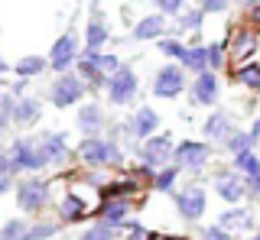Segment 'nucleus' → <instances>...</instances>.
<instances>
[{"label":"nucleus","mask_w":260,"mask_h":240,"mask_svg":"<svg viewBox=\"0 0 260 240\" xmlns=\"http://www.w3.org/2000/svg\"><path fill=\"white\" fill-rule=\"evenodd\" d=\"M39 146H43V153H46L49 163L65 156V137H62V133H46V137L39 140Z\"/></svg>","instance_id":"27"},{"label":"nucleus","mask_w":260,"mask_h":240,"mask_svg":"<svg viewBox=\"0 0 260 240\" xmlns=\"http://www.w3.org/2000/svg\"><path fill=\"white\" fill-rule=\"evenodd\" d=\"M13 120H20V124H36V120H39V101H36V98H23V101H16V107H13Z\"/></svg>","instance_id":"26"},{"label":"nucleus","mask_w":260,"mask_h":240,"mask_svg":"<svg viewBox=\"0 0 260 240\" xmlns=\"http://www.w3.org/2000/svg\"><path fill=\"white\" fill-rule=\"evenodd\" d=\"M202 130H205V137H208V140L224 143L234 130H238V127H234V120L228 117V114H211V117L205 120V127H202Z\"/></svg>","instance_id":"21"},{"label":"nucleus","mask_w":260,"mask_h":240,"mask_svg":"<svg viewBox=\"0 0 260 240\" xmlns=\"http://www.w3.org/2000/svg\"><path fill=\"white\" fill-rule=\"evenodd\" d=\"M173 153H176V149H173V143H169V137H150V140L140 146V156H143V163L150 166V169H153V166L169 163V159H173Z\"/></svg>","instance_id":"11"},{"label":"nucleus","mask_w":260,"mask_h":240,"mask_svg":"<svg viewBox=\"0 0 260 240\" xmlns=\"http://www.w3.org/2000/svg\"><path fill=\"white\" fill-rule=\"evenodd\" d=\"M202 20H205V10H185L179 17V29H199Z\"/></svg>","instance_id":"33"},{"label":"nucleus","mask_w":260,"mask_h":240,"mask_svg":"<svg viewBox=\"0 0 260 240\" xmlns=\"http://www.w3.org/2000/svg\"><path fill=\"white\" fill-rule=\"evenodd\" d=\"M218 227H224V230H250L254 227V211H250V208H228L221 218H218Z\"/></svg>","instance_id":"19"},{"label":"nucleus","mask_w":260,"mask_h":240,"mask_svg":"<svg viewBox=\"0 0 260 240\" xmlns=\"http://www.w3.org/2000/svg\"><path fill=\"white\" fill-rule=\"evenodd\" d=\"M173 159L179 166H182L185 172H202L208 166V159H211V146H205V143H192V140H185L182 146H176V153Z\"/></svg>","instance_id":"7"},{"label":"nucleus","mask_w":260,"mask_h":240,"mask_svg":"<svg viewBox=\"0 0 260 240\" xmlns=\"http://www.w3.org/2000/svg\"><path fill=\"white\" fill-rule=\"evenodd\" d=\"M127 227H130V234H127V240H153V237L146 234V230H143V227H140V224H137V221H130Z\"/></svg>","instance_id":"39"},{"label":"nucleus","mask_w":260,"mask_h":240,"mask_svg":"<svg viewBox=\"0 0 260 240\" xmlns=\"http://www.w3.org/2000/svg\"><path fill=\"white\" fill-rule=\"evenodd\" d=\"M108 36H111V33H108V26H104V20L94 17L91 23H88V43H85V46H88L91 52H101V46L108 43Z\"/></svg>","instance_id":"25"},{"label":"nucleus","mask_w":260,"mask_h":240,"mask_svg":"<svg viewBox=\"0 0 260 240\" xmlns=\"http://www.w3.org/2000/svg\"><path fill=\"white\" fill-rule=\"evenodd\" d=\"M162 33H166V20L156 17V13H153V17H143L134 26V39H140V43H146V39H156Z\"/></svg>","instance_id":"22"},{"label":"nucleus","mask_w":260,"mask_h":240,"mask_svg":"<svg viewBox=\"0 0 260 240\" xmlns=\"http://www.w3.org/2000/svg\"><path fill=\"white\" fill-rule=\"evenodd\" d=\"M4 68H7V65H4V59H0V71H4Z\"/></svg>","instance_id":"45"},{"label":"nucleus","mask_w":260,"mask_h":240,"mask_svg":"<svg viewBox=\"0 0 260 240\" xmlns=\"http://www.w3.org/2000/svg\"><path fill=\"white\" fill-rule=\"evenodd\" d=\"M43 68H46V59H43V55H26V59L16 62V71H20V75H39Z\"/></svg>","instance_id":"30"},{"label":"nucleus","mask_w":260,"mask_h":240,"mask_svg":"<svg viewBox=\"0 0 260 240\" xmlns=\"http://www.w3.org/2000/svg\"><path fill=\"white\" fill-rule=\"evenodd\" d=\"M176 175H179L176 166H169V169H159L156 175H153V188H156V191H169V188L176 185Z\"/></svg>","instance_id":"29"},{"label":"nucleus","mask_w":260,"mask_h":240,"mask_svg":"<svg viewBox=\"0 0 260 240\" xmlns=\"http://www.w3.org/2000/svg\"><path fill=\"white\" fill-rule=\"evenodd\" d=\"M202 240H234V237H231V230H224V227H218V224H215V227L202 230Z\"/></svg>","instance_id":"36"},{"label":"nucleus","mask_w":260,"mask_h":240,"mask_svg":"<svg viewBox=\"0 0 260 240\" xmlns=\"http://www.w3.org/2000/svg\"><path fill=\"white\" fill-rule=\"evenodd\" d=\"M205 52H208V71L224 68V62H228V46L224 43H208Z\"/></svg>","instance_id":"28"},{"label":"nucleus","mask_w":260,"mask_h":240,"mask_svg":"<svg viewBox=\"0 0 260 240\" xmlns=\"http://www.w3.org/2000/svg\"><path fill=\"white\" fill-rule=\"evenodd\" d=\"M91 202L88 198H81L78 191H69V195H62L59 198V214H62V221H69V224H75V221H85L88 214H91Z\"/></svg>","instance_id":"12"},{"label":"nucleus","mask_w":260,"mask_h":240,"mask_svg":"<svg viewBox=\"0 0 260 240\" xmlns=\"http://www.w3.org/2000/svg\"><path fill=\"white\" fill-rule=\"evenodd\" d=\"M244 4H247V7H260V0H244Z\"/></svg>","instance_id":"44"},{"label":"nucleus","mask_w":260,"mask_h":240,"mask_svg":"<svg viewBox=\"0 0 260 240\" xmlns=\"http://www.w3.org/2000/svg\"><path fill=\"white\" fill-rule=\"evenodd\" d=\"M215 188H218V195H221L228 205H241L244 198H250V188H247V182H244V175L234 172V169L218 172L215 175Z\"/></svg>","instance_id":"5"},{"label":"nucleus","mask_w":260,"mask_h":240,"mask_svg":"<svg viewBox=\"0 0 260 240\" xmlns=\"http://www.w3.org/2000/svg\"><path fill=\"white\" fill-rule=\"evenodd\" d=\"M75 55H78V43H75V36H72V33H65L62 39H55V43H52V55H49V65L65 75V68H69L72 62H75Z\"/></svg>","instance_id":"10"},{"label":"nucleus","mask_w":260,"mask_h":240,"mask_svg":"<svg viewBox=\"0 0 260 240\" xmlns=\"http://www.w3.org/2000/svg\"><path fill=\"white\" fill-rule=\"evenodd\" d=\"M254 146H257V143H254V137H250V130H247V133H244V130H234L231 137L224 140V149H228V153H231V156L250 153V149H254Z\"/></svg>","instance_id":"24"},{"label":"nucleus","mask_w":260,"mask_h":240,"mask_svg":"<svg viewBox=\"0 0 260 240\" xmlns=\"http://www.w3.org/2000/svg\"><path fill=\"white\" fill-rule=\"evenodd\" d=\"M257 49H260V29L238 26L231 33V43H228V59H231L234 65H244V62H250V55Z\"/></svg>","instance_id":"1"},{"label":"nucleus","mask_w":260,"mask_h":240,"mask_svg":"<svg viewBox=\"0 0 260 240\" xmlns=\"http://www.w3.org/2000/svg\"><path fill=\"white\" fill-rule=\"evenodd\" d=\"M231 82L247 88V91H260V62H244V65H234L231 68Z\"/></svg>","instance_id":"20"},{"label":"nucleus","mask_w":260,"mask_h":240,"mask_svg":"<svg viewBox=\"0 0 260 240\" xmlns=\"http://www.w3.org/2000/svg\"><path fill=\"white\" fill-rule=\"evenodd\" d=\"M85 94V82H81L78 75H59L49 88V98H52L55 107H72V104H78V98Z\"/></svg>","instance_id":"4"},{"label":"nucleus","mask_w":260,"mask_h":240,"mask_svg":"<svg viewBox=\"0 0 260 240\" xmlns=\"http://www.w3.org/2000/svg\"><path fill=\"white\" fill-rule=\"evenodd\" d=\"M75 127H78L81 133H85L88 140L98 137V133H101V127H104V110L98 107V104H85V107H78Z\"/></svg>","instance_id":"16"},{"label":"nucleus","mask_w":260,"mask_h":240,"mask_svg":"<svg viewBox=\"0 0 260 240\" xmlns=\"http://www.w3.org/2000/svg\"><path fill=\"white\" fill-rule=\"evenodd\" d=\"M205 205H208V195L199 185H189V188H182L176 195V208H179V214H182L185 221H199L202 214H205Z\"/></svg>","instance_id":"9"},{"label":"nucleus","mask_w":260,"mask_h":240,"mask_svg":"<svg viewBox=\"0 0 260 240\" xmlns=\"http://www.w3.org/2000/svg\"><path fill=\"white\" fill-rule=\"evenodd\" d=\"M153 4H156L162 13H182V4H185V0H153Z\"/></svg>","instance_id":"38"},{"label":"nucleus","mask_w":260,"mask_h":240,"mask_svg":"<svg viewBox=\"0 0 260 240\" xmlns=\"http://www.w3.org/2000/svg\"><path fill=\"white\" fill-rule=\"evenodd\" d=\"M55 230H59V224L46 221V224H39V227H29V240H46V237H52Z\"/></svg>","instance_id":"34"},{"label":"nucleus","mask_w":260,"mask_h":240,"mask_svg":"<svg viewBox=\"0 0 260 240\" xmlns=\"http://www.w3.org/2000/svg\"><path fill=\"white\" fill-rule=\"evenodd\" d=\"M46 163H49V159H46V153H43L39 143H32V140H16L13 143V149H10V166H13V169L36 172V169H43Z\"/></svg>","instance_id":"3"},{"label":"nucleus","mask_w":260,"mask_h":240,"mask_svg":"<svg viewBox=\"0 0 260 240\" xmlns=\"http://www.w3.org/2000/svg\"><path fill=\"white\" fill-rule=\"evenodd\" d=\"M13 110V104H10V98H0V130H4V124H7V114Z\"/></svg>","instance_id":"40"},{"label":"nucleus","mask_w":260,"mask_h":240,"mask_svg":"<svg viewBox=\"0 0 260 240\" xmlns=\"http://www.w3.org/2000/svg\"><path fill=\"white\" fill-rule=\"evenodd\" d=\"M185 49H189V46H182L179 39H162V43H159V52H162V55H169V59H176V62H182Z\"/></svg>","instance_id":"32"},{"label":"nucleus","mask_w":260,"mask_h":240,"mask_svg":"<svg viewBox=\"0 0 260 240\" xmlns=\"http://www.w3.org/2000/svg\"><path fill=\"white\" fill-rule=\"evenodd\" d=\"M247 26L260 29V7H247Z\"/></svg>","instance_id":"41"},{"label":"nucleus","mask_w":260,"mask_h":240,"mask_svg":"<svg viewBox=\"0 0 260 240\" xmlns=\"http://www.w3.org/2000/svg\"><path fill=\"white\" fill-rule=\"evenodd\" d=\"M137 98V75L130 68L120 65L114 75L108 78V101L111 104H130Z\"/></svg>","instance_id":"6"},{"label":"nucleus","mask_w":260,"mask_h":240,"mask_svg":"<svg viewBox=\"0 0 260 240\" xmlns=\"http://www.w3.org/2000/svg\"><path fill=\"white\" fill-rule=\"evenodd\" d=\"M192 101L195 104H215L218 101V75H215V71H202V75H195Z\"/></svg>","instance_id":"17"},{"label":"nucleus","mask_w":260,"mask_h":240,"mask_svg":"<svg viewBox=\"0 0 260 240\" xmlns=\"http://www.w3.org/2000/svg\"><path fill=\"white\" fill-rule=\"evenodd\" d=\"M156 124H159V114L153 107H140L134 117L127 120V127L124 130L130 133V137H143V140H150L153 137V130H156Z\"/></svg>","instance_id":"15"},{"label":"nucleus","mask_w":260,"mask_h":240,"mask_svg":"<svg viewBox=\"0 0 260 240\" xmlns=\"http://www.w3.org/2000/svg\"><path fill=\"white\" fill-rule=\"evenodd\" d=\"M234 172L244 175V182H247L250 195H260V156L250 149V153H241L234 156Z\"/></svg>","instance_id":"13"},{"label":"nucleus","mask_w":260,"mask_h":240,"mask_svg":"<svg viewBox=\"0 0 260 240\" xmlns=\"http://www.w3.org/2000/svg\"><path fill=\"white\" fill-rule=\"evenodd\" d=\"M199 10H205V13H224L228 10V0H199Z\"/></svg>","instance_id":"37"},{"label":"nucleus","mask_w":260,"mask_h":240,"mask_svg":"<svg viewBox=\"0 0 260 240\" xmlns=\"http://www.w3.org/2000/svg\"><path fill=\"white\" fill-rule=\"evenodd\" d=\"M250 240H260V234H254V237H250Z\"/></svg>","instance_id":"46"},{"label":"nucleus","mask_w":260,"mask_h":240,"mask_svg":"<svg viewBox=\"0 0 260 240\" xmlns=\"http://www.w3.org/2000/svg\"><path fill=\"white\" fill-rule=\"evenodd\" d=\"M81 240H114V230L104 227V224H98V227L85 230V234H81Z\"/></svg>","instance_id":"35"},{"label":"nucleus","mask_w":260,"mask_h":240,"mask_svg":"<svg viewBox=\"0 0 260 240\" xmlns=\"http://www.w3.org/2000/svg\"><path fill=\"white\" fill-rule=\"evenodd\" d=\"M78 153L85 163H91V166H117L120 163V149H117V143H111V140H85L78 146Z\"/></svg>","instance_id":"2"},{"label":"nucleus","mask_w":260,"mask_h":240,"mask_svg":"<svg viewBox=\"0 0 260 240\" xmlns=\"http://www.w3.org/2000/svg\"><path fill=\"white\" fill-rule=\"evenodd\" d=\"M0 240H29V227L23 221H10L0 230Z\"/></svg>","instance_id":"31"},{"label":"nucleus","mask_w":260,"mask_h":240,"mask_svg":"<svg viewBox=\"0 0 260 240\" xmlns=\"http://www.w3.org/2000/svg\"><path fill=\"white\" fill-rule=\"evenodd\" d=\"M185 88V68L182 65H162L153 78V94L156 98H176Z\"/></svg>","instance_id":"8"},{"label":"nucleus","mask_w":260,"mask_h":240,"mask_svg":"<svg viewBox=\"0 0 260 240\" xmlns=\"http://www.w3.org/2000/svg\"><path fill=\"white\" fill-rule=\"evenodd\" d=\"M16 202H20L23 211H39V208L49 202V185H46V182H36V179L23 182V185H20V198H16Z\"/></svg>","instance_id":"14"},{"label":"nucleus","mask_w":260,"mask_h":240,"mask_svg":"<svg viewBox=\"0 0 260 240\" xmlns=\"http://www.w3.org/2000/svg\"><path fill=\"white\" fill-rule=\"evenodd\" d=\"M179 65H182V68H189V71H195V75L208 71V52H205V46H189Z\"/></svg>","instance_id":"23"},{"label":"nucleus","mask_w":260,"mask_h":240,"mask_svg":"<svg viewBox=\"0 0 260 240\" xmlns=\"http://www.w3.org/2000/svg\"><path fill=\"white\" fill-rule=\"evenodd\" d=\"M250 137H254V143L260 146V117L254 120V127H250Z\"/></svg>","instance_id":"42"},{"label":"nucleus","mask_w":260,"mask_h":240,"mask_svg":"<svg viewBox=\"0 0 260 240\" xmlns=\"http://www.w3.org/2000/svg\"><path fill=\"white\" fill-rule=\"evenodd\" d=\"M7 185H10V179H7V172H0V191H7Z\"/></svg>","instance_id":"43"},{"label":"nucleus","mask_w":260,"mask_h":240,"mask_svg":"<svg viewBox=\"0 0 260 240\" xmlns=\"http://www.w3.org/2000/svg\"><path fill=\"white\" fill-rule=\"evenodd\" d=\"M98 214H101V224L104 227H120V224H127L130 218V198H114V202H104L98 208Z\"/></svg>","instance_id":"18"}]
</instances>
